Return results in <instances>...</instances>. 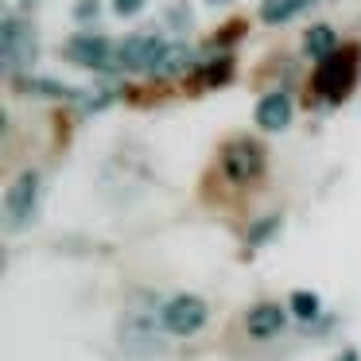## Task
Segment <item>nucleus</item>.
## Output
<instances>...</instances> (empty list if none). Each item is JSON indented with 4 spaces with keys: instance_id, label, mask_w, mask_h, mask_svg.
Here are the masks:
<instances>
[{
    "instance_id": "f257e3e1",
    "label": "nucleus",
    "mask_w": 361,
    "mask_h": 361,
    "mask_svg": "<svg viewBox=\"0 0 361 361\" xmlns=\"http://www.w3.org/2000/svg\"><path fill=\"white\" fill-rule=\"evenodd\" d=\"M357 66H361V51L357 47H338L334 55H326L314 71V94L326 105H342L357 86Z\"/></svg>"
},
{
    "instance_id": "f03ea898",
    "label": "nucleus",
    "mask_w": 361,
    "mask_h": 361,
    "mask_svg": "<svg viewBox=\"0 0 361 361\" xmlns=\"http://www.w3.org/2000/svg\"><path fill=\"white\" fill-rule=\"evenodd\" d=\"M0 51H4V66L8 74H27L39 59V35H35L32 20L20 16H4V27H0Z\"/></svg>"
},
{
    "instance_id": "7ed1b4c3",
    "label": "nucleus",
    "mask_w": 361,
    "mask_h": 361,
    "mask_svg": "<svg viewBox=\"0 0 361 361\" xmlns=\"http://www.w3.org/2000/svg\"><path fill=\"white\" fill-rule=\"evenodd\" d=\"M63 59L74 66H86V71H97V74H117L125 71L117 59V51H113V43L105 39V35H74V39L63 43Z\"/></svg>"
},
{
    "instance_id": "20e7f679",
    "label": "nucleus",
    "mask_w": 361,
    "mask_h": 361,
    "mask_svg": "<svg viewBox=\"0 0 361 361\" xmlns=\"http://www.w3.org/2000/svg\"><path fill=\"white\" fill-rule=\"evenodd\" d=\"M221 171H226L229 183H252L264 171V148L249 136H237L221 148Z\"/></svg>"
},
{
    "instance_id": "39448f33",
    "label": "nucleus",
    "mask_w": 361,
    "mask_h": 361,
    "mask_svg": "<svg viewBox=\"0 0 361 361\" xmlns=\"http://www.w3.org/2000/svg\"><path fill=\"white\" fill-rule=\"evenodd\" d=\"M4 210H8V226L12 229H27L39 214V175L24 171L16 183L8 187V198H4Z\"/></svg>"
},
{
    "instance_id": "423d86ee",
    "label": "nucleus",
    "mask_w": 361,
    "mask_h": 361,
    "mask_svg": "<svg viewBox=\"0 0 361 361\" xmlns=\"http://www.w3.org/2000/svg\"><path fill=\"white\" fill-rule=\"evenodd\" d=\"M159 55H164V39H159V35H144V32L128 35L117 47V59L128 74H152L159 63Z\"/></svg>"
},
{
    "instance_id": "0eeeda50",
    "label": "nucleus",
    "mask_w": 361,
    "mask_h": 361,
    "mask_svg": "<svg viewBox=\"0 0 361 361\" xmlns=\"http://www.w3.org/2000/svg\"><path fill=\"white\" fill-rule=\"evenodd\" d=\"M206 303L198 295H175L171 303L164 307V326L171 330V334H195V330H202L206 322Z\"/></svg>"
},
{
    "instance_id": "6e6552de",
    "label": "nucleus",
    "mask_w": 361,
    "mask_h": 361,
    "mask_svg": "<svg viewBox=\"0 0 361 361\" xmlns=\"http://www.w3.org/2000/svg\"><path fill=\"white\" fill-rule=\"evenodd\" d=\"M257 125L264 128V133H283V128L291 125V117H295V109H291V97L288 94H264L257 102Z\"/></svg>"
},
{
    "instance_id": "1a4fd4ad",
    "label": "nucleus",
    "mask_w": 361,
    "mask_h": 361,
    "mask_svg": "<svg viewBox=\"0 0 361 361\" xmlns=\"http://www.w3.org/2000/svg\"><path fill=\"white\" fill-rule=\"evenodd\" d=\"M195 66V51L187 47L183 39H175V43H164V55H159V63H156V78H164V82H171V78H183V74Z\"/></svg>"
},
{
    "instance_id": "9d476101",
    "label": "nucleus",
    "mask_w": 361,
    "mask_h": 361,
    "mask_svg": "<svg viewBox=\"0 0 361 361\" xmlns=\"http://www.w3.org/2000/svg\"><path fill=\"white\" fill-rule=\"evenodd\" d=\"M245 330L252 338H276L283 330V311L276 303H257L249 311V319H245Z\"/></svg>"
},
{
    "instance_id": "9b49d317",
    "label": "nucleus",
    "mask_w": 361,
    "mask_h": 361,
    "mask_svg": "<svg viewBox=\"0 0 361 361\" xmlns=\"http://www.w3.org/2000/svg\"><path fill=\"white\" fill-rule=\"evenodd\" d=\"M16 90H24V94H39V97H59V102H78L82 90H71L63 86V82L55 78H27V74H16Z\"/></svg>"
},
{
    "instance_id": "f8f14e48",
    "label": "nucleus",
    "mask_w": 361,
    "mask_h": 361,
    "mask_svg": "<svg viewBox=\"0 0 361 361\" xmlns=\"http://www.w3.org/2000/svg\"><path fill=\"white\" fill-rule=\"evenodd\" d=\"M338 51V32L330 24H314V27H307V35H303V55L307 59H314V63H322L326 55H334Z\"/></svg>"
},
{
    "instance_id": "ddd939ff",
    "label": "nucleus",
    "mask_w": 361,
    "mask_h": 361,
    "mask_svg": "<svg viewBox=\"0 0 361 361\" xmlns=\"http://www.w3.org/2000/svg\"><path fill=\"white\" fill-rule=\"evenodd\" d=\"M314 0H260V20L272 27L288 24V20H295L299 12H307Z\"/></svg>"
},
{
    "instance_id": "4468645a",
    "label": "nucleus",
    "mask_w": 361,
    "mask_h": 361,
    "mask_svg": "<svg viewBox=\"0 0 361 361\" xmlns=\"http://www.w3.org/2000/svg\"><path fill=\"white\" fill-rule=\"evenodd\" d=\"M229 74H233V59L229 55H218V59H206L202 74H198V86L214 90V86H226Z\"/></svg>"
},
{
    "instance_id": "2eb2a0df",
    "label": "nucleus",
    "mask_w": 361,
    "mask_h": 361,
    "mask_svg": "<svg viewBox=\"0 0 361 361\" xmlns=\"http://www.w3.org/2000/svg\"><path fill=\"white\" fill-rule=\"evenodd\" d=\"M276 229H280V214H272V218H260L257 226L249 229V237H245V241H249V249H264V245L276 237Z\"/></svg>"
},
{
    "instance_id": "dca6fc26",
    "label": "nucleus",
    "mask_w": 361,
    "mask_h": 361,
    "mask_svg": "<svg viewBox=\"0 0 361 361\" xmlns=\"http://www.w3.org/2000/svg\"><path fill=\"white\" fill-rule=\"evenodd\" d=\"M164 24L171 27V32H179V35H183L190 24H195V12H190V4H183V0H179V4H167Z\"/></svg>"
},
{
    "instance_id": "f3484780",
    "label": "nucleus",
    "mask_w": 361,
    "mask_h": 361,
    "mask_svg": "<svg viewBox=\"0 0 361 361\" xmlns=\"http://www.w3.org/2000/svg\"><path fill=\"white\" fill-rule=\"evenodd\" d=\"M291 314L295 319H319V295L314 291H295L291 295Z\"/></svg>"
},
{
    "instance_id": "a211bd4d",
    "label": "nucleus",
    "mask_w": 361,
    "mask_h": 361,
    "mask_svg": "<svg viewBox=\"0 0 361 361\" xmlns=\"http://www.w3.org/2000/svg\"><path fill=\"white\" fill-rule=\"evenodd\" d=\"M97 16H102V4H97V0H78V4H74V20H78V24H94Z\"/></svg>"
},
{
    "instance_id": "6ab92c4d",
    "label": "nucleus",
    "mask_w": 361,
    "mask_h": 361,
    "mask_svg": "<svg viewBox=\"0 0 361 361\" xmlns=\"http://www.w3.org/2000/svg\"><path fill=\"white\" fill-rule=\"evenodd\" d=\"M144 8V0H113V12L117 16H136Z\"/></svg>"
},
{
    "instance_id": "aec40b11",
    "label": "nucleus",
    "mask_w": 361,
    "mask_h": 361,
    "mask_svg": "<svg viewBox=\"0 0 361 361\" xmlns=\"http://www.w3.org/2000/svg\"><path fill=\"white\" fill-rule=\"evenodd\" d=\"M338 361H357V353H353V350H345V353H342V357H338Z\"/></svg>"
},
{
    "instance_id": "412c9836",
    "label": "nucleus",
    "mask_w": 361,
    "mask_h": 361,
    "mask_svg": "<svg viewBox=\"0 0 361 361\" xmlns=\"http://www.w3.org/2000/svg\"><path fill=\"white\" fill-rule=\"evenodd\" d=\"M206 4H226V0H206Z\"/></svg>"
}]
</instances>
